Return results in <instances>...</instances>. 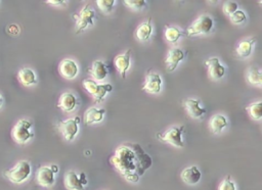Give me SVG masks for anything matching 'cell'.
<instances>
[{"instance_id": "obj_7", "label": "cell", "mask_w": 262, "mask_h": 190, "mask_svg": "<svg viewBox=\"0 0 262 190\" xmlns=\"http://www.w3.org/2000/svg\"><path fill=\"white\" fill-rule=\"evenodd\" d=\"M73 18L76 20V34H79L93 25L95 12L90 9L89 5H86L79 14L73 15Z\"/></svg>"}, {"instance_id": "obj_6", "label": "cell", "mask_w": 262, "mask_h": 190, "mask_svg": "<svg viewBox=\"0 0 262 190\" xmlns=\"http://www.w3.org/2000/svg\"><path fill=\"white\" fill-rule=\"evenodd\" d=\"M185 132V126L180 127H172L165 131L164 133L157 134V138L161 140L162 142L172 144L176 147H185V142L182 140V133Z\"/></svg>"}, {"instance_id": "obj_26", "label": "cell", "mask_w": 262, "mask_h": 190, "mask_svg": "<svg viewBox=\"0 0 262 190\" xmlns=\"http://www.w3.org/2000/svg\"><path fill=\"white\" fill-rule=\"evenodd\" d=\"M182 36H187V34L185 32H182L181 30L177 29L176 27H171V26L166 27L165 38L169 43H172V44L177 43L179 38Z\"/></svg>"}, {"instance_id": "obj_27", "label": "cell", "mask_w": 262, "mask_h": 190, "mask_svg": "<svg viewBox=\"0 0 262 190\" xmlns=\"http://www.w3.org/2000/svg\"><path fill=\"white\" fill-rule=\"evenodd\" d=\"M246 110L248 111L250 117L253 120L258 121L262 118V102L261 101H257V102L250 104L249 106H247Z\"/></svg>"}, {"instance_id": "obj_28", "label": "cell", "mask_w": 262, "mask_h": 190, "mask_svg": "<svg viewBox=\"0 0 262 190\" xmlns=\"http://www.w3.org/2000/svg\"><path fill=\"white\" fill-rule=\"evenodd\" d=\"M115 5H116L115 0H98V2H96V6L104 14L111 13Z\"/></svg>"}, {"instance_id": "obj_4", "label": "cell", "mask_w": 262, "mask_h": 190, "mask_svg": "<svg viewBox=\"0 0 262 190\" xmlns=\"http://www.w3.org/2000/svg\"><path fill=\"white\" fill-rule=\"evenodd\" d=\"M33 124L29 120H20L14 127L12 135L14 140L19 144H25L34 137L32 132Z\"/></svg>"}, {"instance_id": "obj_31", "label": "cell", "mask_w": 262, "mask_h": 190, "mask_svg": "<svg viewBox=\"0 0 262 190\" xmlns=\"http://www.w3.org/2000/svg\"><path fill=\"white\" fill-rule=\"evenodd\" d=\"M218 190H237V187H235L234 182H232L230 180V176H226V178L221 182V184L219 185Z\"/></svg>"}, {"instance_id": "obj_16", "label": "cell", "mask_w": 262, "mask_h": 190, "mask_svg": "<svg viewBox=\"0 0 262 190\" xmlns=\"http://www.w3.org/2000/svg\"><path fill=\"white\" fill-rule=\"evenodd\" d=\"M202 174L196 166L186 168L181 172V179L188 185H196L200 182Z\"/></svg>"}, {"instance_id": "obj_5", "label": "cell", "mask_w": 262, "mask_h": 190, "mask_svg": "<svg viewBox=\"0 0 262 190\" xmlns=\"http://www.w3.org/2000/svg\"><path fill=\"white\" fill-rule=\"evenodd\" d=\"M83 86L85 90L94 98L96 103H100L106 95L113 90V86L111 84H97L92 79L84 80Z\"/></svg>"}, {"instance_id": "obj_10", "label": "cell", "mask_w": 262, "mask_h": 190, "mask_svg": "<svg viewBox=\"0 0 262 190\" xmlns=\"http://www.w3.org/2000/svg\"><path fill=\"white\" fill-rule=\"evenodd\" d=\"M87 178L84 173L78 176L74 171H69L65 174L64 184L68 190H85Z\"/></svg>"}, {"instance_id": "obj_8", "label": "cell", "mask_w": 262, "mask_h": 190, "mask_svg": "<svg viewBox=\"0 0 262 190\" xmlns=\"http://www.w3.org/2000/svg\"><path fill=\"white\" fill-rule=\"evenodd\" d=\"M59 173V167L51 165L50 167H41L36 173V181L42 187H50L55 184V174Z\"/></svg>"}, {"instance_id": "obj_14", "label": "cell", "mask_w": 262, "mask_h": 190, "mask_svg": "<svg viewBox=\"0 0 262 190\" xmlns=\"http://www.w3.org/2000/svg\"><path fill=\"white\" fill-rule=\"evenodd\" d=\"M60 73L61 75L68 80H72L74 78L77 77L78 73H79V68H78V65L76 64L75 61L67 59L64 60L61 64H60Z\"/></svg>"}, {"instance_id": "obj_25", "label": "cell", "mask_w": 262, "mask_h": 190, "mask_svg": "<svg viewBox=\"0 0 262 190\" xmlns=\"http://www.w3.org/2000/svg\"><path fill=\"white\" fill-rule=\"evenodd\" d=\"M247 80L248 82L254 86H261L262 84V75H261V70L253 66L247 71Z\"/></svg>"}, {"instance_id": "obj_15", "label": "cell", "mask_w": 262, "mask_h": 190, "mask_svg": "<svg viewBox=\"0 0 262 190\" xmlns=\"http://www.w3.org/2000/svg\"><path fill=\"white\" fill-rule=\"evenodd\" d=\"M130 57L131 49H128L125 53L120 54V56L116 57L114 60V65L123 79L126 78V73L130 68Z\"/></svg>"}, {"instance_id": "obj_18", "label": "cell", "mask_w": 262, "mask_h": 190, "mask_svg": "<svg viewBox=\"0 0 262 190\" xmlns=\"http://www.w3.org/2000/svg\"><path fill=\"white\" fill-rule=\"evenodd\" d=\"M185 108L188 115L194 119H201L205 114L206 110L200 105V101L196 99H189L185 103Z\"/></svg>"}, {"instance_id": "obj_21", "label": "cell", "mask_w": 262, "mask_h": 190, "mask_svg": "<svg viewBox=\"0 0 262 190\" xmlns=\"http://www.w3.org/2000/svg\"><path fill=\"white\" fill-rule=\"evenodd\" d=\"M19 80L24 86H32L37 84V77L33 70L29 68H24L19 72Z\"/></svg>"}, {"instance_id": "obj_13", "label": "cell", "mask_w": 262, "mask_h": 190, "mask_svg": "<svg viewBox=\"0 0 262 190\" xmlns=\"http://www.w3.org/2000/svg\"><path fill=\"white\" fill-rule=\"evenodd\" d=\"M185 60V52L180 48H171L165 59V64L167 66V70L169 72H173L178 64Z\"/></svg>"}, {"instance_id": "obj_29", "label": "cell", "mask_w": 262, "mask_h": 190, "mask_svg": "<svg viewBox=\"0 0 262 190\" xmlns=\"http://www.w3.org/2000/svg\"><path fill=\"white\" fill-rule=\"evenodd\" d=\"M229 19H230L231 23H232V24H235V25L242 24V23L246 22V20H247L246 14H245L243 11H240V10H238L237 12L233 13V14L229 17Z\"/></svg>"}, {"instance_id": "obj_20", "label": "cell", "mask_w": 262, "mask_h": 190, "mask_svg": "<svg viewBox=\"0 0 262 190\" xmlns=\"http://www.w3.org/2000/svg\"><path fill=\"white\" fill-rule=\"evenodd\" d=\"M104 114L106 111L103 108H96V107H90L84 114V123L86 125H92L95 123H99L103 120Z\"/></svg>"}, {"instance_id": "obj_12", "label": "cell", "mask_w": 262, "mask_h": 190, "mask_svg": "<svg viewBox=\"0 0 262 190\" xmlns=\"http://www.w3.org/2000/svg\"><path fill=\"white\" fill-rule=\"evenodd\" d=\"M205 65L208 67L209 76L212 80H220L225 75V68L220 64L217 58H211L206 61Z\"/></svg>"}, {"instance_id": "obj_19", "label": "cell", "mask_w": 262, "mask_h": 190, "mask_svg": "<svg viewBox=\"0 0 262 190\" xmlns=\"http://www.w3.org/2000/svg\"><path fill=\"white\" fill-rule=\"evenodd\" d=\"M89 73L91 75V77L93 78V80L95 81H102L108 77L109 71H108V67L107 65L104 64L101 61H95L91 68L89 69Z\"/></svg>"}, {"instance_id": "obj_30", "label": "cell", "mask_w": 262, "mask_h": 190, "mask_svg": "<svg viewBox=\"0 0 262 190\" xmlns=\"http://www.w3.org/2000/svg\"><path fill=\"white\" fill-rule=\"evenodd\" d=\"M238 4L234 3V2H226L224 3L223 7H222V10H223V13L227 16H231L233 13H235L238 11Z\"/></svg>"}, {"instance_id": "obj_9", "label": "cell", "mask_w": 262, "mask_h": 190, "mask_svg": "<svg viewBox=\"0 0 262 190\" xmlns=\"http://www.w3.org/2000/svg\"><path fill=\"white\" fill-rule=\"evenodd\" d=\"M79 124L80 118L76 117L61 122L58 128L67 141H72L79 132Z\"/></svg>"}, {"instance_id": "obj_1", "label": "cell", "mask_w": 262, "mask_h": 190, "mask_svg": "<svg viewBox=\"0 0 262 190\" xmlns=\"http://www.w3.org/2000/svg\"><path fill=\"white\" fill-rule=\"evenodd\" d=\"M111 165L127 181L137 183L152 167L153 159L138 143L120 145L110 159Z\"/></svg>"}, {"instance_id": "obj_2", "label": "cell", "mask_w": 262, "mask_h": 190, "mask_svg": "<svg viewBox=\"0 0 262 190\" xmlns=\"http://www.w3.org/2000/svg\"><path fill=\"white\" fill-rule=\"evenodd\" d=\"M32 172V168L30 162L27 160H21L17 162L11 170L5 173V176L13 183L21 184L27 180Z\"/></svg>"}, {"instance_id": "obj_3", "label": "cell", "mask_w": 262, "mask_h": 190, "mask_svg": "<svg viewBox=\"0 0 262 190\" xmlns=\"http://www.w3.org/2000/svg\"><path fill=\"white\" fill-rule=\"evenodd\" d=\"M214 21L211 17L207 15L200 16L194 23L189 27L187 30V36H198V35H207L213 29Z\"/></svg>"}, {"instance_id": "obj_23", "label": "cell", "mask_w": 262, "mask_h": 190, "mask_svg": "<svg viewBox=\"0 0 262 190\" xmlns=\"http://www.w3.org/2000/svg\"><path fill=\"white\" fill-rule=\"evenodd\" d=\"M255 42H256V38H250V39L242 40L237 47L238 56L242 59L248 58L250 54L252 53V48H253V45L255 44Z\"/></svg>"}, {"instance_id": "obj_24", "label": "cell", "mask_w": 262, "mask_h": 190, "mask_svg": "<svg viewBox=\"0 0 262 190\" xmlns=\"http://www.w3.org/2000/svg\"><path fill=\"white\" fill-rule=\"evenodd\" d=\"M209 125H210L211 132L214 134H217V133H220L225 127H227L228 122L224 116L217 114V115H214L210 119V123H209Z\"/></svg>"}, {"instance_id": "obj_17", "label": "cell", "mask_w": 262, "mask_h": 190, "mask_svg": "<svg viewBox=\"0 0 262 190\" xmlns=\"http://www.w3.org/2000/svg\"><path fill=\"white\" fill-rule=\"evenodd\" d=\"M58 106H59V108H61L62 111L70 113V112L74 111L77 106V98L71 92L63 93L60 97Z\"/></svg>"}, {"instance_id": "obj_34", "label": "cell", "mask_w": 262, "mask_h": 190, "mask_svg": "<svg viewBox=\"0 0 262 190\" xmlns=\"http://www.w3.org/2000/svg\"><path fill=\"white\" fill-rule=\"evenodd\" d=\"M3 103H4V99H3V96H2V95H0V107H2Z\"/></svg>"}, {"instance_id": "obj_22", "label": "cell", "mask_w": 262, "mask_h": 190, "mask_svg": "<svg viewBox=\"0 0 262 190\" xmlns=\"http://www.w3.org/2000/svg\"><path fill=\"white\" fill-rule=\"evenodd\" d=\"M153 33V25H152V19L150 18L148 22L143 23L138 27L136 31V36L140 41H147L151 38Z\"/></svg>"}, {"instance_id": "obj_33", "label": "cell", "mask_w": 262, "mask_h": 190, "mask_svg": "<svg viewBox=\"0 0 262 190\" xmlns=\"http://www.w3.org/2000/svg\"><path fill=\"white\" fill-rule=\"evenodd\" d=\"M48 5H52V6H63V5H66V2H61V0H59V2H46Z\"/></svg>"}, {"instance_id": "obj_32", "label": "cell", "mask_w": 262, "mask_h": 190, "mask_svg": "<svg viewBox=\"0 0 262 190\" xmlns=\"http://www.w3.org/2000/svg\"><path fill=\"white\" fill-rule=\"evenodd\" d=\"M125 5H127L128 7H130L134 10H142L146 7L147 3L145 2V0H131V2L130 0H126Z\"/></svg>"}, {"instance_id": "obj_11", "label": "cell", "mask_w": 262, "mask_h": 190, "mask_svg": "<svg viewBox=\"0 0 262 190\" xmlns=\"http://www.w3.org/2000/svg\"><path fill=\"white\" fill-rule=\"evenodd\" d=\"M162 87V78L158 73H150L148 74L146 78V82L143 86V90L152 93L157 94L161 91Z\"/></svg>"}]
</instances>
